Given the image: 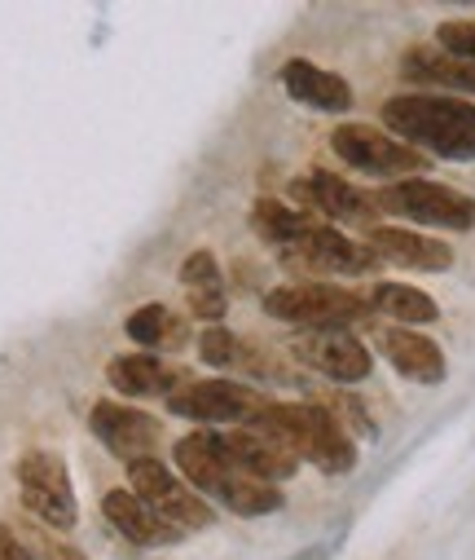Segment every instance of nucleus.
I'll return each mask as SVG.
<instances>
[{"mask_svg": "<svg viewBox=\"0 0 475 560\" xmlns=\"http://www.w3.org/2000/svg\"><path fill=\"white\" fill-rule=\"evenodd\" d=\"M383 124L418 155H440L453 164L475 160V102L466 97L396 93L383 102Z\"/></svg>", "mask_w": 475, "mask_h": 560, "instance_id": "f257e3e1", "label": "nucleus"}, {"mask_svg": "<svg viewBox=\"0 0 475 560\" xmlns=\"http://www.w3.org/2000/svg\"><path fill=\"white\" fill-rule=\"evenodd\" d=\"M295 459H308L312 468H322L326 477H344L357 468V442L340 419L317 406V401H269V410L251 424Z\"/></svg>", "mask_w": 475, "mask_h": 560, "instance_id": "f03ea898", "label": "nucleus"}, {"mask_svg": "<svg viewBox=\"0 0 475 560\" xmlns=\"http://www.w3.org/2000/svg\"><path fill=\"white\" fill-rule=\"evenodd\" d=\"M181 477L203 494V499H216L221 508L238 512V516H269L282 508V490L277 486H264L247 472H238L229 464V455L221 451V438L216 429H203V433H190L177 442L173 451Z\"/></svg>", "mask_w": 475, "mask_h": 560, "instance_id": "7ed1b4c3", "label": "nucleus"}, {"mask_svg": "<svg viewBox=\"0 0 475 560\" xmlns=\"http://www.w3.org/2000/svg\"><path fill=\"white\" fill-rule=\"evenodd\" d=\"M264 314L277 323H290L299 331H353L361 318H370V301L344 283H286L264 292Z\"/></svg>", "mask_w": 475, "mask_h": 560, "instance_id": "20e7f679", "label": "nucleus"}, {"mask_svg": "<svg viewBox=\"0 0 475 560\" xmlns=\"http://www.w3.org/2000/svg\"><path fill=\"white\" fill-rule=\"evenodd\" d=\"M375 203H379V212L401 217V221L423 225V230H449V234L475 230V199L444 186V182H427V177L392 182L375 195Z\"/></svg>", "mask_w": 475, "mask_h": 560, "instance_id": "39448f33", "label": "nucleus"}, {"mask_svg": "<svg viewBox=\"0 0 475 560\" xmlns=\"http://www.w3.org/2000/svg\"><path fill=\"white\" fill-rule=\"evenodd\" d=\"M168 410L190 419V424H203V429H216V424L251 429L269 410V397L242 380H181L168 393Z\"/></svg>", "mask_w": 475, "mask_h": 560, "instance_id": "423d86ee", "label": "nucleus"}, {"mask_svg": "<svg viewBox=\"0 0 475 560\" xmlns=\"http://www.w3.org/2000/svg\"><path fill=\"white\" fill-rule=\"evenodd\" d=\"M331 151L348 164V168H357V173H366V177H379V182H409V177H423V168H427V155H418L414 147H405V142H396L392 132H379L375 124H340L335 132H331Z\"/></svg>", "mask_w": 475, "mask_h": 560, "instance_id": "0eeeda50", "label": "nucleus"}, {"mask_svg": "<svg viewBox=\"0 0 475 560\" xmlns=\"http://www.w3.org/2000/svg\"><path fill=\"white\" fill-rule=\"evenodd\" d=\"M277 260L290 273H304V283H308V273H312V283H331V278H353V273L379 269V256L366 247V238H348L335 225H317L299 243L282 247Z\"/></svg>", "mask_w": 475, "mask_h": 560, "instance_id": "6e6552de", "label": "nucleus"}, {"mask_svg": "<svg viewBox=\"0 0 475 560\" xmlns=\"http://www.w3.org/2000/svg\"><path fill=\"white\" fill-rule=\"evenodd\" d=\"M19 494H23V508L40 525H49V529H75L80 503H75V486H71V472H67L62 455H54V451H27L19 459Z\"/></svg>", "mask_w": 475, "mask_h": 560, "instance_id": "1a4fd4ad", "label": "nucleus"}, {"mask_svg": "<svg viewBox=\"0 0 475 560\" xmlns=\"http://www.w3.org/2000/svg\"><path fill=\"white\" fill-rule=\"evenodd\" d=\"M128 486H132V494L141 503H150L158 516H164L168 525H177L181 534L186 529H207L216 521L212 508H207V499L190 481H181L177 472H168V464H158V459L128 464Z\"/></svg>", "mask_w": 475, "mask_h": 560, "instance_id": "9d476101", "label": "nucleus"}, {"mask_svg": "<svg viewBox=\"0 0 475 560\" xmlns=\"http://www.w3.org/2000/svg\"><path fill=\"white\" fill-rule=\"evenodd\" d=\"M290 358L335 384H361L375 371V353L353 331H299L290 336Z\"/></svg>", "mask_w": 475, "mask_h": 560, "instance_id": "9b49d317", "label": "nucleus"}, {"mask_svg": "<svg viewBox=\"0 0 475 560\" xmlns=\"http://www.w3.org/2000/svg\"><path fill=\"white\" fill-rule=\"evenodd\" d=\"M88 429L93 438L123 464H136V459H154L158 442H164V424L154 415L128 406V401H97L88 410Z\"/></svg>", "mask_w": 475, "mask_h": 560, "instance_id": "f8f14e48", "label": "nucleus"}, {"mask_svg": "<svg viewBox=\"0 0 475 560\" xmlns=\"http://www.w3.org/2000/svg\"><path fill=\"white\" fill-rule=\"evenodd\" d=\"M290 199L312 212L317 221H340V225H370L375 230V217H379V203L375 195L357 190L353 182L335 177V173H322V168H312L308 177H295L290 182Z\"/></svg>", "mask_w": 475, "mask_h": 560, "instance_id": "ddd939ff", "label": "nucleus"}, {"mask_svg": "<svg viewBox=\"0 0 475 560\" xmlns=\"http://www.w3.org/2000/svg\"><path fill=\"white\" fill-rule=\"evenodd\" d=\"M366 247L379 256V265H396V269L440 273V269L453 265V247L444 238H427V234L405 230V225H375V230H366Z\"/></svg>", "mask_w": 475, "mask_h": 560, "instance_id": "4468645a", "label": "nucleus"}, {"mask_svg": "<svg viewBox=\"0 0 475 560\" xmlns=\"http://www.w3.org/2000/svg\"><path fill=\"white\" fill-rule=\"evenodd\" d=\"M375 345H379V353L388 358V366H392L401 380H409V384L436 388V384H444V375H449V362H444L440 345H436L431 336L414 331V327H383Z\"/></svg>", "mask_w": 475, "mask_h": 560, "instance_id": "2eb2a0df", "label": "nucleus"}, {"mask_svg": "<svg viewBox=\"0 0 475 560\" xmlns=\"http://www.w3.org/2000/svg\"><path fill=\"white\" fill-rule=\"evenodd\" d=\"M277 80H282L286 97L299 102V106H308V110H322V115H344V110H353V84H348L344 75L326 71V67L308 62V58L282 62Z\"/></svg>", "mask_w": 475, "mask_h": 560, "instance_id": "dca6fc26", "label": "nucleus"}, {"mask_svg": "<svg viewBox=\"0 0 475 560\" xmlns=\"http://www.w3.org/2000/svg\"><path fill=\"white\" fill-rule=\"evenodd\" d=\"M216 438H221V451L229 455V464H234L238 472L264 481V486L290 481L295 468H299V459H295L290 451H282L277 442H269V438L256 433V429H225V433H216Z\"/></svg>", "mask_w": 475, "mask_h": 560, "instance_id": "f3484780", "label": "nucleus"}, {"mask_svg": "<svg viewBox=\"0 0 475 560\" xmlns=\"http://www.w3.org/2000/svg\"><path fill=\"white\" fill-rule=\"evenodd\" d=\"M102 512H106V521H110L128 542H136V547H173V542L186 538L177 525H168L150 503H141L132 490H110V494L102 499Z\"/></svg>", "mask_w": 475, "mask_h": 560, "instance_id": "a211bd4d", "label": "nucleus"}, {"mask_svg": "<svg viewBox=\"0 0 475 560\" xmlns=\"http://www.w3.org/2000/svg\"><path fill=\"white\" fill-rule=\"evenodd\" d=\"M181 288H186V301H190V314L203 318V323H216L229 314V296H225V278H221V260L216 252L207 247H194L186 260H181Z\"/></svg>", "mask_w": 475, "mask_h": 560, "instance_id": "6ab92c4d", "label": "nucleus"}, {"mask_svg": "<svg viewBox=\"0 0 475 560\" xmlns=\"http://www.w3.org/2000/svg\"><path fill=\"white\" fill-rule=\"evenodd\" d=\"M106 380L119 397H164L186 380L177 366H168L164 358H154V353H123L106 366Z\"/></svg>", "mask_w": 475, "mask_h": 560, "instance_id": "aec40b11", "label": "nucleus"}, {"mask_svg": "<svg viewBox=\"0 0 475 560\" xmlns=\"http://www.w3.org/2000/svg\"><path fill=\"white\" fill-rule=\"evenodd\" d=\"M401 71L409 80H423V84H436V89H449V93H462V97H475V62H462L444 49H409Z\"/></svg>", "mask_w": 475, "mask_h": 560, "instance_id": "412c9836", "label": "nucleus"}, {"mask_svg": "<svg viewBox=\"0 0 475 560\" xmlns=\"http://www.w3.org/2000/svg\"><path fill=\"white\" fill-rule=\"evenodd\" d=\"M366 301L375 314L392 318V327H427L440 318V305L423 288H409V283H375Z\"/></svg>", "mask_w": 475, "mask_h": 560, "instance_id": "4be33fe9", "label": "nucleus"}, {"mask_svg": "<svg viewBox=\"0 0 475 560\" xmlns=\"http://www.w3.org/2000/svg\"><path fill=\"white\" fill-rule=\"evenodd\" d=\"M317 221L312 212H304V208H295V203H277V199H256L251 203V230L269 243V247H290V243H299L304 234H312Z\"/></svg>", "mask_w": 475, "mask_h": 560, "instance_id": "5701e85b", "label": "nucleus"}, {"mask_svg": "<svg viewBox=\"0 0 475 560\" xmlns=\"http://www.w3.org/2000/svg\"><path fill=\"white\" fill-rule=\"evenodd\" d=\"M123 336H128L132 345H141V349H168V353L181 349V345H190L186 323H181L168 305H158V301L132 310V314L123 318Z\"/></svg>", "mask_w": 475, "mask_h": 560, "instance_id": "b1692460", "label": "nucleus"}, {"mask_svg": "<svg viewBox=\"0 0 475 560\" xmlns=\"http://www.w3.org/2000/svg\"><path fill=\"white\" fill-rule=\"evenodd\" d=\"M199 358H203L207 366H216V371H229V366H251L247 345H242L234 331H225V327H207V331L199 336Z\"/></svg>", "mask_w": 475, "mask_h": 560, "instance_id": "393cba45", "label": "nucleus"}, {"mask_svg": "<svg viewBox=\"0 0 475 560\" xmlns=\"http://www.w3.org/2000/svg\"><path fill=\"white\" fill-rule=\"evenodd\" d=\"M436 45L462 62H475V23H440L436 27Z\"/></svg>", "mask_w": 475, "mask_h": 560, "instance_id": "a878e982", "label": "nucleus"}, {"mask_svg": "<svg viewBox=\"0 0 475 560\" xmlns=\"http://www.w3.org/2000/svg\"><path fill=\"white\" fill-rule=\"evenodd\" d=\"M23 542L40 556V560H88L80 547H71V542H58L54 534H45V529H27L23 534Z\"/></svg>", "mask_w": 475, "mask_h": 560, "instance_id": "bb28decb", "label": "nucleus"}, {"mask_svg": "<svg viewBox=\"0 0 475 560\" xmlns=\"http://www.w3.org/2000/svg\"><path fill=\"white\" fill-rule=\"evenodd\" d=\"M0 560H40V556L23 542V534H19V529L0 525Z\"/></svg>", "mask_w": 475, "mask_h": 560, "instance_id": "cd10ccee", "label": "nucleus"}, {"mask_svg": "<svg viewBox=\"0 0 475 560\" xmlns=\"http://www.w3.org/2000/svg\"><path fill=\"white\" fill-rule=\"evenodd\" d=\"M331 556V547L326 542H317V547H304V551H295L290 560H326Z\"/></svg>", "mask_w": 475, "mask_h": 560, "instance_id": "c85d7f7f", "label": "nucleus"}]
</instances>
